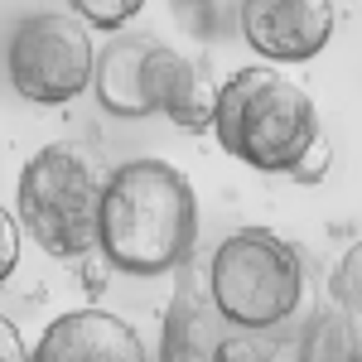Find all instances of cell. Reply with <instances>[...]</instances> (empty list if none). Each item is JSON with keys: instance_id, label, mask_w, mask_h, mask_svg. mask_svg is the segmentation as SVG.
I'll return each mask as SVG.
<instances>
[{"instance_id": "6da1fadb", "label": "cell", "mask_w": 362, "mask_h": 362, "mask_svg": "<svg viewBox=\"0 0 362 362\" xmlns=\"http://www.w3.org/2000/svg\"><path fill=\"white\" fill-rule=\"evenodd\" d=\"M198 198L169 160H126L107 174L97 251L126 276H174L194 261Z\"/></svg>"}, {"instance_id": "7a4b0ae2", "label": "cell", "mask_w": 362, "mask_h": 362, "mask_svg": "<svg viewBox=\"0 0 362 362\" xmlns=\"http://www.w3.org/2000/svg\"><path fill=\"white\" fill-rule=\"evenodd\" d=\"M203 280L223 319L280 343H295L314 314L305 256L266 227H242L223 237L203 266Z\"/></svg>"}, {"instance_id": "3957f363", "label": "cell", "mask_w": 362, "mask_h": 362, "mask_svg": "<svg viewBox=\"0 0 362 362\" xmlns=\"http://www.w3.org/2000/svg\"><path fill=\"white\" fill-rule=\"evenodd\" d=\"M213 136L223 155L242 160L247 169L290 174L324 131L314 97L300 83L280 78L276 68H242L218 87Z\"/></svg>"}, {"instance_id": "277c9868", "label": "cell", "mask_w": 362, "mask_h": 362, "mask_svg": "<svg viewBox=\"0 0 362 362\" xmlns=\"http://www.w3.org/2000/svg\"><path fill=\"white\" fill-rule=\"evenodd\" d=\"M102 189L107 179L83 145L54 140L39 155H29V165L20 169V189H15L20 227L58 261L87 256L97 251Z\"/></svg>"}, {"instance_id": "5b68a950", "label": "cell", "mask_w": 362, "mask_h": 362, "mask_svg": "<svg viewBox=\"0 0 362 362\" xmlns=\"http://www.w3.org/2000/svg\"><path fill=\"white\" fill-rule=\"evenodd\" d=\"M92 34L73 10H44L29 15L10 39V83L34 107H63L92 87Z\"/></svg>"}, {"instance_id": "8992f818", "label": "cell", "mask_w": 362, "mask_h": 362, "mask_svg": "<svg viewBox=\"0 0 362 362\" xmlns=\"http://www.w3.org/2000/svg\"><path fill=\"white\" fill-rule=\"evenodd\" d=\"M174 276L179 280H174L165 329H160V362H276L285 343L223 319L208 295L203 266L189 261Z\"/></svg>"}, {"instance_id": "52a82bcc", "label": "cell", "mask_w": 362, "mask_h": 362, "mask_svg": "<svg viewBox=\"0 0 362 362\" xmlns=\"http://www.w3.org/2000/svg\"><path fill=\"white\" fill-rule=\"evenodd\" d=\"M334 5L324 0H251L237 10L242 39L271 63H305L334 39Z\"/></svg>"}, {"instance_id": "ba28073f", "label": "cell", "mask_w": 362, "mask_h": 362, "mask_svg": "<svg viewBox=\"0 0 362 362\" xmlns=\"http://www.w3.org/2000/svg\"><path fill=\"white\" fill-rule=\"evenodd\" d=\"M29 362H150V353L126 319L107 309H73L39 334Z\"/></svg>"}, {"instance_id": "9c48e42d", "label": "cell", "mask_w": 362, "mask_h": 362, "mask_svg": "<svg viewBox=\"0 0 362 362\" xmlns=\"http://www.w3.org/2000/svg\"><path fill=\"white\" fill-rule=\"evenodd\" d=\"M145 102H150V112H165L179 131L203 136V131H213L218 87L208 83L179 49L150 44V54H145Z\"/></svg>"}, {"instance_id": "30bf717a", "label": "cell", "mask_w": 362, "mask_h": 362, "mask_svg": "<svg viewBox=\"0 0 362 362\" xmlns=\"http://www.w3.org/2000/svg\"><path fill=\"white\" fill-rule=\"evenodd\" d=\"M145 54L150 44L145 39H112L107 54H97L92 63V87H97V102L112 116H150V102H145Z\"/></svg>"}, {"instance_id": "8fae6325", "label": "cell", "mask_w": 362, "mask_h": 362, "mask_svg": "<svg viewBox=\"0 0 362 362\" xmlns=\"http://www.w3.org/2000/svg\"><path fill=\"white\" fill-rule=\"evenodd\" d=\"M295 362H362V338L338 309H314L295 338Z\"/></svg>"}, {"instance_id": "7c38bea8", "label": "cell", "mask_w": 362, "mask_h": 362, "mask_svg": "<svg viewBox=\"0 0 362 362\" xmlns=\"http://www.w3.org/2000/svg\"><path fill=\"white\" fill-rule=\"evenodd\" d=\"M329 290H334V309L348 319V329L362 338V242H353V247L343 251Z\"/></svg>"}, {"instance_id": "4fadbf2b", "label": "cell", "mask_w": 362, "mask_h": 362, "mask_svg": "<svg viewBox=\"0 0 362 362\" xmlns=\"http://www.w3.org/2000/svg\"><path fill=\"white\" fill-rule=\"evenodd\" d=\"M329 165H334V145H329V136H319V140L305 150V160L290 169V179H295V184H324Z\"/></svg>"}, {"instance_id": "5bb4252c", "label": "cell", "mask_w": 362, "mask_h": 362, "mask_svg": "<svg viewBox=\"0 0 362 362\" xmlns=\"http://www.w3.org/2000/svg\"><path fill=\"white\" fill-rule=\"evenodd\" d=\"M73 15L83 20V25H92V29H121V25H131L140 15V5H73Z\"/></svg>"}, {"instance_id": "9a60e30c", "label": "cell", "mask_w": 362, "mask_h": 362, "mask_svg": "<svg viewBox=\"0 0 362 362\" xmlns=\"http://www.w3.org/2000/svg\"><path fill=\"white\" fill-rule=\"evenodd\" d=\"M15 266H20V227H15V218L0 208V285L10 280Z\"/></svg>"}, {"instance_id": "2e32d148", "label": "cell", "mask_w": 362, "mask_h": 362, "mask_svg": "<svg viewBox=\"0 0 362 362\" xmlns=\"http://www.w3.org/2000/svg\"><path fill=\"white\" fill-rule=\"evenodd\" d=\"M0 362H29V348L25 338H20V329L0 314Z\"/></svg>"}]
</instances>
